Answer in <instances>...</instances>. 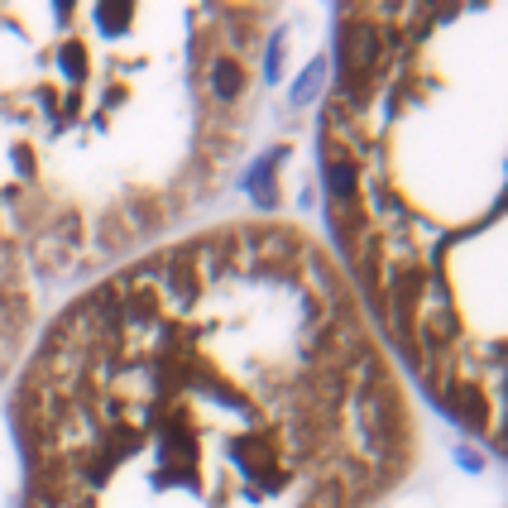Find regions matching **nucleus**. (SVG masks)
<instances>
[{"label": "nucleus", "mask_w": 508, "mask_h": 508, "mask_svg": "<svg viewBox=\"0 0 508 508\" xmlns=\"http://www.w3.org/2000/svg\"><path fill=\"white\" fill-rule=\"evenodd\" d=\"M29 384L34 508H369L413 451L346 269L293 230L130 269Z\"/></svg>", "instance_id": "1"}, {"label": "nucleus", "mask_w": 508, "mask_h": 508, "mask_svg": "<svg viewBox=\"0 0 508 508\" xmlns=\"http://www.w3.org/2000/svg\"><path fill=\"white\" fill-rule=\"evenodd\" d=\"M321 149L369 327L508 455V5L350 10Z\"/></svg>", "instance_id": "2"}]
</instances>
